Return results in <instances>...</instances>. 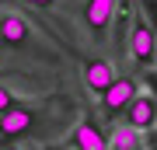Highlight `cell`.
I'll return each instance as SVG.
<instances>
[{
  "mask_svg": "<svg viewBox=\"0 0 157 150\" xmlns=\"http://www.w3.org/2000/svg\"><path fill=\"white\" fill-rule=\"evenodd\" d=\"M133 94H136V80H133V77H115V80L98 94L101 119H105V122H115V119L126 112V105L133 101Z\"/></svg>",
  "mask_w": 157,
  "mask_h": 150,
  "instance_id": "6da1fadb",
  "label": "cell"
},
{
  "mask_svg": "<svg viewBox=\"0 0 157 150\" xmlns=\"http://www.w3.org/2000/svg\"><path fill=\"white\" fill-rule=\"evenodd\" d=\"M129 52H133L136 67H154V52H157V42H154V28L143 14L133 11V28H129Z\"/></svg>",
  "mask_w": 157,
  "mask_h": 150,
  "instance_id": "7a4b0ae2",
  "label": "cell"
},
{
  "mask_svg": "<svg viewBox=\"0 0 157 150\" xmlns=\"http://www.w3.org/2000/svg\"><path fill=\"white\" fill-rule=\"evenodd\" d=\"M39 115H42L39 108L21 105V101H17L14 108L0 112V140H17V136H25L35 122H39Z\"/></svg>",
  "mask_w": 157,
  "mask_h": 150,
  "instance_id": "3957f363",
  "label": "cell"
},
{
  "mask_svg": "<svg viewBox=\"0 0 157 150\" xmlns=\"http://www.w3.org/2000/svg\"><path fill=\"white\" fill-rule=\"evenodd\" d=\"M112 17H115V0H87L84 4V25H87V32L94 35L98 42L108 39Z\"/></svg>",
  "mask_w": 157,
  "mask_h": 150,
  "instance_id": "277c9868",
  "label": "cell"
},
{
  "mask_svg": "<svg viewBox=\"0 0 157 150\" xmlns=\"http://www.w3.org/2000/svg\"><path fill=\"white\" fill-rule=\"evenodd\" d=\"M126 126H133V129H154L157 122V101H154V91H136L133 101L126 105Z\"/></svg>",
  "mask_w": 157,
  "mask_h": 150,
  "instance_id": "5b68a950",
  "label": "cell"
},
{
  "mask_svg": "<svg viewBox=\"0 0 157 150\" xmlns=\"http://www.w3.org/2000/svg\"><path fill=\"white\" fill-rule=\"evenodd\" d=\"M80 70H84V84L91 94H101L108 84L115 80V70L108 60H98V56H80Z\"/></svg>",
  "mask_w": 157,
  "mask_h": 150,
  "instance_id": "8992f818",
  "label": "cell"
},
{
  "mask_svg": "<svg viewBox=\"0 0 157 150\" xmlns=\"http://www.w3.org/2000/svg\"><path fill=\"white\" fill-rule=\"evenodd\" d=\"M67 143L73 150H108V136L101 133V126L94 122V119H80L77 126H73V133Z\"/></svg>",
  "mask_w": 157,
  "mask_h": 150,
  "instance_id": "52a82bcc",
  "label": "cell"
},
{
  "mask_svg": "<svg viewBox=\"0 0 157 150\" xmlns=\"http://www.w3.org/2000/svg\"><path fill=\"white\" fill-rule=\"evenodd\" d=\"M28 39H32V28H28V21L21 14H11V11L0 14V42L7 49H25Z\"/></svg>",
  "mask_w": 157,
  "mask_h": 150,
  "instance_id": "ba28073f",
  "label": "cell"
},
{
  "mask_svg": "<svg viewBox=\"0 0 157 150\" xmlns=\"http://www.w3.org/2000/svg\"><path fill=\"white\" fill-rule=\"evenodd\" d=\"M108 147H126V150H140V129L133 126H119L112 140H108Z\"/></svg>",
  "mask_w": 157,
  "mask_h": 150,
  "instance_id": "9c48e42d",
  "label": "cell"
},
{
  "mask_svg": "<svg viewBox=\"0 0 157 150\" xmlns=\"http://www.w3.org/2000/svg\"><path fill=\"white\" fill-rule=\"evenodd\" d=\"M14 105H17V94L7 87V84H0V112H7V108H14Z\"/></svg>",
  "mask_w": 157,
  "mask_h": 150,
  "instance_id": "30bf717a",
  "label": "cell"
},
{
  "mask_svg": "<svg viewBox=\"0 0 157 150\" xmlns=\"http://www.w3.org/2000/svg\"><path fill=\"white\" fill-rule=\"evenodd\" d=\"M21 4H28V7H42V11H45V7L56 4V0H21Z\"/></svg>",
  "mask_w": 157,
  "mask_h": 150,
  "instance_id": "8fae6325",
  "label": "cell"
},
{
  "mask_svg": "<svg viewBox=\"0 0 157 150\" xmlns=\"http://www.w3.org/2000/svg\"><path fill=\"white\" fill-rule=\"evenodd\" d=\"M108 150H126V147H108Z\"/></svg>",
  "mask_w": 157,
  "mask_h": 150,
  "instance_id": "7c38bea8",
  "label": "cell"
},
{
  "mask_svg": "<svg viewBox=\"0 0 157 150\" xmlns=\"http://www.w3.org/2000/svg\"><path fill=\"white\" fill-rule=\"evenodd\" d=\"M4 150H21V147H4Z\"/></svg>",
  "mask_w": 157,
  "mask_h": 150,
  "instance_id": "4fadbf2b",
  "label": "cell"
}]
</instances>
